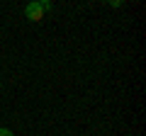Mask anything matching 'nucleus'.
I'll use <instances>...</instances> for the list:
<instances>
[{"label":"nucleus","mask_w":146,"mask_h":136,"mask_svg":"<svg viewBox=\"0 0 146 136\" xmlns=\"http://www.w3.org/2000/svg\"><path fill=\"white\" fill-rule=\"evenodd\" d=\"M0 136H15L12 129H5V126H0Z\"/></svg>","instance_id":"obj_2"},{"label":"nucleus","mask_w":146,"mask_h":136,"mask_svg":"<svg viewBox=\"0 0 146 136\" xmlns=\"http://www.w3.org/2000/svg\"><path fill=\"white\" fill-rule=\"evenodd\" d=\"M39 3H42V7H44V12H49V10H51V3H49V0H39Z\"/></svg>","instance_id":"obj_3"},{"label":"nucleus","mask_w":146,"mask_h":136,"mask_svg":"<svg viewBox=\"0 0 146 136\" xmlns=\"http://www.w3.org/2000/svg\"><path fill=\"white\" fill-rule=\"evenodd\" d=\"M25 17H27L29 22H42V20H44V7H42V3H39V0L29 3V5L25 7Z\"/></svg>","instance_id":"obj_1"}]
</instances>
